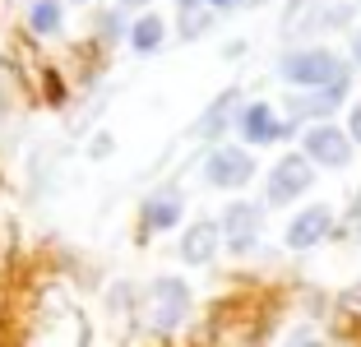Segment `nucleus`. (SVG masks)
Wrapping results in <instances>:
<instances>
[{
  "mask_svg": "<svg viewBox=\"0 0 361 347\" xmlns=\"http://www.w3.org/2000/svg\"><path fill=\"white\" fill-rule=\"evenodd\" d=\"M348 227L361 231V190H357V200H352V209H348Z\"/></svg>",
  "mask_w": 361,
  "mask_h": 347,
  "instance_id": "obj_18",
  "label": "nucleus"
},
{
  "mask_svg": "<svg viewBox=\"0 0 361 347\" xmlns=\"http://www.w3.org/2000/svg\"><path fill=\"white\" fill-rule=\"evenodd\" d=\"M315 185V162L306 153H287L269 167V185H264V204L269 209H287V204H297L306 190Z\"/></svg>",
  "mask_w": 361,
  "mask_h": 347,
  "instance_id": "obj_3",
  "label": "nucleus"
},
{
  "mask_svg": "<svg viewBox=\"0 0 361 347\" xmlns=\"http://www.w3.org/2000/svg\"><path fill=\"white\" fill-rule=\"evenodd\" d=\"M348 301H357V305H361V283H357V287H352V292H348Z\"/></svg>",
  "mask_w": 361,
  "mask_h": 347,
  "instance_id": "obj_23",
  "label": "nucleus"
},
{
  "mask_svg": "<svg viewBox=\"0 0 361 347\" xmlns=\"http://www.w3.org/2000/svg\"><path fill=\"white\" fill-rule=\"evenodd\" d=\"M352 61L361 65V28H352Z\"/></svg>",
  "mask_w": 361,
  "mask_h": 347,
  "instance_id": "obj_20",
  "label": "nucleus"
},
{
  "mask_svg": "<svg viewBox=\"0 0 361 347\" xmlns=\"http://www.w3.org/2000/svg\"><path fill=\"white\" fill-rule=\"evenodd\" d=\"M126 37H130V47H135L139 56H158V51H162V42H167V23H162L153 10H144V19L130 23Z\"/></svg>",
  "mask_w": 361,
  "mask_h": 347,
  "instance_id": "obj_12",
  "label": "nucleus"
},
{
  "mask_svg": "<svg viewBox=\"0 0 361 347\" xmlns=\"http://www.w3.org/2000/svg\"><path fill=\"white\" fill-rule=\"evenodd\" d=\"M287 347H324V343H319V334H315V329H306V324H301V329H292V334H287Z\"/></svg>",
  "mask_w": 361,
  "mask_h": 347,
  "instance_id": "obj_15",
  "label": "nucleus"
},
{
  "mask_svg": "<svg viewBox=\"0 0 361 347\" xmlns=\"http://www.w3.org/2000/svg\"><path fill=\"white\" fill-rule=\"evenodd\" d=\"M204 181L213 190H241L255 181V153L250 148H236V144H218L209 148L204 158Z\"/></svg>",
  "mask_w": 361,
  "mask_h": 347,
  "instance_id": "obj_5",
  "label": "nucleus"
},
{
  "mask_svg": "<svg viewBox=\"0 0 361 347\" xmlns=\"http://www.w3.org/2000/svg\"><path fill=\"white\" fill-rule=\"evenodd\" d=\"M70 5H84V0H70Z\"/></svg>",
  "mask_w": 361,
  "mask_h": 347,
  "instance_id": "obj_24",
  "label": "nucleus"
},
{
  "mask_svg": "<svg viewBox=\"0 0 361 347\" xmlns=\"http://www.w3.org/2000/svg\"><path fill=\"white\" fill-rule=\"evenodd\" d=\"M209 10H232V5H241V0H204Z\"/></svg>",
  "mask_w": 361,
  "mask_h": 347,
  "instance_id": "obj_21",
  "label": "nucleus"
},
{
  "mask_svg": "<svg viewBox=\"0 0 361 347\" xmlns=\"http://www.w3.org/2000/svg\"><path fill=\"white\" fill-rule=\"evenodd\" d=\"M352 84V79H348ZM348 84H329V88H310V93H287V121L292 126H319V121H329L334 111L343 106L348 97Z\"/></svg>",
  "mask_w": 361,
  "mask_h": 347,
  "instance_id": "obj_8",
  "label": "nucleus"
},
{
  "mask_svg": "<svg viewBox=\"0 0 361 347\" xmlns=\"http://www.w3.org/2000/svg\"><path fill=\"white\" fill-rule=\"evenodd\" d=\"M232 130L245 139L250 148H264V144H283L287 135H292V126L287 121H278V111L269 102H245L241 111H236Z\"/></svg>",
  "mask_w": 361,
  "mask_h": 347,
  "instance_id": "obj_7",
  "label": "nucleus"
},
{
  "mask_svg": "<svg viewBox=\"0 0 361 347\" xmlns=\"http://www.w3.org/2000/svg\"><path fill=\"white\" fill-rule=\"evenodd\" d=\"M241 51H245V42H227L223 47V61H241Z\"/></svg>",
  "mask_w": 361,
  "mask_h": 347,
  "instance_id": "obj_19",
  "label": "nucleus"
},
{
  "mask_svg": "<svg viewBox=\"0 0 361 347\" xmlns=\"http://www.w3.org/2000/svg\"><path fill=\"white\" fill-rule=\"evenodd\" d=\"M139 305H144V319L158 334H171L180 329V319L190 315V287L180 278H153L144 292H139Z\"/></svg>",
  "mask_w": 361,
  "mask_h": 347,
  "instance_id": "obj_2",
  "label": "nucleus"
},
{
  "mask_svg": "<svg viewBox=\"0 0 361 347\" xmlns=\"http://www.w3.org/2000/svg\"><path fill=\"white\" fill-rule=\"evenodd\" d=\"M180 213H185L180 185H158L153 195H144V204H139V222H144L149 231H171L180 222Z\"/></svg>",
  "mask_w": 361,
  "mask_h": 347,
  "instance_id": "obj_11",
  "label": "nucleus"
},
{
  "mask_svg": "<svg viewBox=\"0 0 361 347\" xmlns=\"http://www.w3.org/2000/svg\"><path fill=\"white\" fill-rule=\"evenodd\" d=\"M348 135H352V144H361V102L352 106V121H348Z\"/></svg>",
  "mask_w": 361,
  "mask_h": 347,
  "instance_id": "obj_17",
  "label": "nucleus"
},
{
  "mask_svg": "<svg viewBox=\"0 0 361 347\" xmlns=\"http://www.w3.org/2000/svg\"><path fill=\"white\" fill-rule=\"evenodd\" d=\"M236 102H241V97H236V88H232V93H223L218 102L209 106V111L200 116V121H195V135H200V139L227 135V130H232V111H236Z\"/></svg>",
  "mask_w": 361,
  "mask_h": 347,
  "instance_id": "obj_13",
  "label": "nucleus"
},
{
  "mask_svg": "<svg viewBox=\"0 0 361 347\" xmlns=\"http://www.w3.org/2000/svg\"><path fill=\"white\" fill-rule=\"evenodd\" d=\"M144 5H153V0H126V10H144Z\"/></svg>",
  "mask_w": 361,
  "mask_h": 347,
  "instance_id": "obj_22",
  "label": "nucleus"
},
{
  "mask_svg": "<svg viewBox=\"0 0 361 347\" xmlns=\"http://www.w3.org/2000/svg\"><path fill=\"white\" fill-rule=\"evenodd\" d=\"M28 28L37 37H56L61 32V0H32L28 5Z\"/></svg>",
  "mask_w": 361,
  "mask_h": 347,
  "instance_id": "obj_14",
  "label": "nucleus"
},
{
  "mask_svg": "<svg viewBox=\"0 0 361 347\" xmlns=\"http://www.w3.org/2000/svg\"><path fill=\"white\" fill-rule=\"evenodd\" d=\"M97 28H102L106 42H111V37H121V14H102V23H97Z\"/></svg>",
  "mask_w": 361,
  "mask_h": 347,
  "instance_id": "obj_16",
  "label": "nucleus"
},
{
  "mask_svg": "<svg viewBox=\"0 0 361 347\" xmlns=\"http://www.w3.org/2000/svg\"><path fill=\"white\" fill-rule=\"evenodd\" d=\"M329 231H334V209L329 204H306V209H297L287 218L283 241L287 250H315L319 241H329Z\"/></svg>",
  "mask_w": 361,
  "mask_h": 347,
  "instance_id": "obj_9",
  "label": "nucleus"
},
{
  "mask_svg": "<svg viewBox=\"0 0 361 347\" xmlns=\"http://www.w3.org/2000/svg\"><path fill=\"white\" fill-rule=\"evenodd\" d=\"M352 135L348 130H338L334 121H319V126L306 130V158L315 162V167H329V171H343L352 167Z\"/></svg>",
  "mask_w": 361,
  "mask_h": 347,
  "instance_id": "obj_6",
  "label": "nucleus"
},
{
  "mask_svg": "<svg viewBox=\"0 0 361 347\" xmlns=\"http://www.w3.org/2000/svg\"><path fill=\"white\" fill-rule=\"evenodd\" d=\"M264 209L269 204H250V200H232L218 213V227H223V245L232 255H250L264 236Z\"/></svg>",
  "mask_w": 361,
  "mask_h": 347,
  "instance_id": "obj_4",
  "label": "nucleus"
},
{
  "mask_svg": "<svg viewBox=\"0 0 361 347\" xmlns=\"http://www.w3.org/2000/svg\"><path fill=\"white\" fill-rule=\"evenodd\" d=\"M218 250H223V227L218 222H190V227L180 231V241H176V255L180 264H190V269H204V264L218 260Z\"/></svg>",
  "mask_w": 361,
  "mask_h": 347,
  "instance_id": "obj_10",
  "label": "nucleus"
},
{
  "mask_svg": "<svg viewBox=\"0 0 361 347\" xmlns=\"http://www.w3.org/2000/svg\"><path fill=\"white\" fill-rule=\"evenodd\" d=\"M278 79L292 88H329V84H348L352 74L343 65V56L329 51V47H297V51L278 56Z\"/></svg>",
  "mask_w": 361,
  "mask_h": 347,
  "instance_id": "obj_1",
  "label": "nucleus"
}]
</instances>
